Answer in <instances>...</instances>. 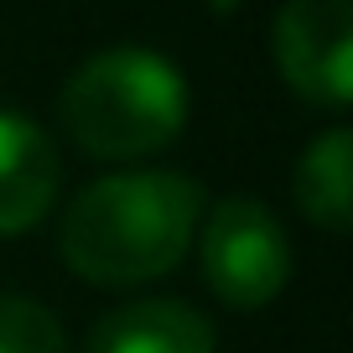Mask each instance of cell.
Segmentation results:
<instances>
[{
	"mask_svg": "<svg viewBox=\"0 0 353 353\" xmlns=\"http://www.w3.org/2000/svg\"><path fill=\"white\" fill-rule=\"evenodd\" d=\"M203 188L182 172H114L63 213V260L94 286H141L192 250Z\"/></svg>",
	"mask_w": 353,
	"mask_h": 353,
	"instance_id": "obj_1",
	"label": "cell"
},
{
	"mask_svg": "<svg viewBox=\"0 0 353 353\" xmlns=\"http://www.w3.org/2000/svg\"><path fill=\"white\" fill-rule=\"evenodd\" d=\"M63 125L88 156L141 161L182 135L188 83L161 52L110 47L88 57L63 88Z\"/></svg>",
	"mask_w": 353,
	"mask_h": 353,
	"instance_id": "obj_2",
	"label": "cell"
},
{
	"mask_svg": "<svg viewBox=\"0 0 353 353\" xmlns=\"http://www.w3.org/2000/svg\"><path fill=\"white\" fill-rule=\"evenodd\" d=\"M203 276L229 307H265L291 281V244L281 219L254 198H223L203 223Z\"/></svg>",
	"mask_w": 353,
	"mask_h": 353,
	"instance_id": "obj_3",
	"label": "cell"
},
{
	"mask_svg": "<svg viewBox=\"0 0 353 353\" xmlns=\"http://www.w3.org/2000/svg\"><path fill=\"white\" fill-rule=\"evenodd\" d=\"M276 63L301 99L343 110L353 94V6L348 0H286L276 16Z\"/></svg>",
	"mask_w": 353,
	"mask_h": 353,
	"instance_id": "obj_4",
	"label": "cell"
},
{
	"mask_svg": "<svg viewBox=\"0 0 353 353\" xmlns=\"http://www.w3.org/2000/svg\"><path fill=\"white\" fill-rule=\"evenodd\" d=\"M57 151L32 120L0 110V234H21L47 219L57 198Z\"/></svg>",
	"mask_w": 353,
	"mask_h": 353,
	"instance_id": "obj_5",
	"label": "cell"
},
{
	"mask_svg": "<svg viewBox=\"0 0 353 353\" xmlns=\"http://www.w3.org/2000/svg\"><path fill=\"white\" fill-rule=\"evenodd\" d=\"M88 353H219V338L188 301H130L94 327Z\"/></svg>",
	"mask_w": 353,
	"mask_h": 353,
	"instance_id": "obj_6",
	"label": "cell"
},
{
	"mask_svg": "<svg viewBox=\"0 0 353 353\" xmlns=\"http://www.w3.org/2000/svg\"><path fill=\"white\" fill-rule=\"evenodd\" d=\"M296 203L312 223L343 234L353 223V135L327 130L296 161Z\"/></svg>",
	"mask_w": 353,
	"mask_h": 353,
	"instance_id": "obj_7",
	"label": "cell"
},
{
	"mask_svg": "<svg viewBox=\"0 0 353 353\" xmlns=\"http://www.w3.org/2000/svg\"><path fill=\"white\" fill-rule=\"evenodd\" d=\"M0 353H63V327L42 301L0 291Z\"/></svg>",
	"mask_w": 353,
	"mask_h": 353,
	"instance_id": "obj_8",
	"label": "cell"
}]
</instances>
